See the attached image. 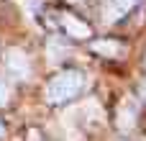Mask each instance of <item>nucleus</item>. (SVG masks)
<instances>
[{"label":"nucleus","mask_w":146,"mask_h":141,"mask_svg":"<svg viewBox=\"0 0 146 141\" xmlns=\"http://www.w3.org/2000/svg\"><path fill=\"white\" fill-rule=\"evenodd\" d=\"M85 87H87V74L82 69H62L46 82L44 100L46 105H64L77 95H82Z\"/></svg>","instance_id":"nucleus-1"},{"label":"nucleus","mask_w":146,"mask_h":141,"mask_svg":"<svg viewBox=\"0 0 146 141\" xmlns=\"http://www.w3.org/2000/svg\"><path fill=\"white\" fill-rule=\"evenodd\" d=\"M51 18H54V26H56L67 39H72V41H90V39L95 36L92 26H90L87 21H82L80 15L69 13V10H54Z\"/></svg>","instance_id":"nucleus-2"},{"label":"nucleus","mask_w":146,"mask_h":141,"mask_svg":"<svg viewBox=\"0 0 146 141\" xmlns=\"http://www.w3.org/2000/svg\"><path fill=\"white\" fill-rule=\"evenodd\" d=\"M136 121H139V103L133 98H123L115 108V128L126 136L136 128Z\"/></svg>","instance_id":"nucleus-3"},{"label":"nucleus","mask_w":146,"mask_h":141,"mask_svg":"<svg viewBox=\"0 0 146 141\" xmlns=\"http://www.w3.org/2000/svg\"><path fill=\"white\" fill-rule=\"evenodd\" d=\"M5 72L13 80H28L31 77V62L28 54L21 49H8L5 51Z\"/></svg>","instance_id":"nucleus-4"},{"label":"nucleus","mask_w":146,"mask_h":141,"mask_svg":"<svg viewBox=\"0 0 146 141\" xmlns=\"http://www.w3.org/2000/svg\"><path fill=\"white\" fill-rule=\"evenodd\" d=\"M136 5H139V0H103L100 13H103V21L105 23H115L126 13H131Z\"/></svg>","instance_id":"nucleus-5"},{"label":"nucleus","mask_w":146,"mask_h":141,"mask_svg":"<svg viewBox=\"0 0 146 141\" xmlns=\"http://www.w3.org/2000/svg\"><path fill=\"white\" fill-rule=\"evenodd\" d=\"M90 51L100 54L103 59H118V57H123L126 46L121 41H115V39H92L90 41Z\"/></svg>","instance_id":"nucleus-6"},{"label":"nucleus","mask_w":146,"mask_h":141,"mask_svg":"<svg viewBox=\"0 0 146 141\" xmlns=\"http://www.w3.org/2000/svg\"><path fill=\"white\" fill-rule=\"evenodd\" d=\"M10 100H13V87H10L5 80H0V108L10 105Z\"/></svg>","instance_id":"nucleus-7"},{"label":"nucleus","mask_w":146,"mask_h":141,"mask_svg":"<svg viewBox=\"0 0 146 141\" xmlns=\"http://www.w3.org/2000/svg\"><path fill=\"white\" fill-rule=\"evenodd\" d=\"M5 134H8V131H5V123L0 121V139H5Z\"/></svg>","instance_id":"nucleus-8"},{"label":"nucleus","mask_w":146,"mask_h":141,"mask_svg":"<svg viewBox=\"0 0 146 141\" xmlns=\"http://www.w3.org/2000/svg\"><path fill=\"white\" fill-rule=\"evenodd\" d=\"M67 3H72V5H77V3H82V0H67Z\"/></svg>","instance_id":"nucleus-9"},{"label":"nucleus","mask_w":146,"mask_h":141,"mask_svg":"<svg viewBox=\"0 0 146 141\" xmlns=\"http://www.w3.org/2000/svg\"><path fill=\"white\" fill-rule=\"evenodd\" d=\"M144 67H146V59H144Z\"/></svg>","instance_id":"nucleus-10"}]
</instances>
